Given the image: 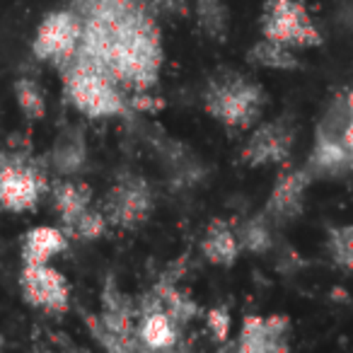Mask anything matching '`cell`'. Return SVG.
I'll return each mask as SVG.
<instances>
[{"instance_id": "16", "label": "cell", "mask_w": 353, "mask_h": 353, "mask_svg": "<svg viewBox=\"0 0 353 353\" xmlns=\"http://www.w3.org/2000/svg\"><path fill=\"white\" fill-rule=\"evenodd\" d=\"M240 240L237 235L225 225L223 221H216L208 228L206 237L201 242V252L211 264H221V266H230L232 261L240 254Z\"/></svg>"}, {"instance_id": "19", "label": "cell", "mask_w": 353, "mask_h": 353, "mask_svg": "<svg viewBox=\"0 0 353 353\" xmlns=\"http://www.w3.org/2000/svg\"><path fill=\"white\" fill-rule=\"evenodd\" d=\"M237 240L240 247L252 254H266L274 245V237H271V228H269V216H256L252 221H247L242 225V230L237 232Z\"/></svg>"}, {"instance_id": "17", "label": "cell", "mask_w": 353, "mask_h": 353, "mask_svg": "<svg viewBox=\"0 0 353 353\" xmlns=\"http://www.w3.org/2000/svg\"><path fill=\"white\" fill-rule=\"evenodd\" d=\"M247 59H250L254 65L271 68V70H295L298 68V56L293 54V49L285 44H279V41L266 39V37L252 46Z\"/></svg>"}, {"instance_id": "23", "label": "cell", "mask_w": 353, "mask_h": 353, "mask_svg": "<svg viewBox=\"0 0 353 353\" xmlns=\"http://www.w3.org/2000/svg\"><path fill=\"white\" fill-rule=\"evenodd\" d=\"M208 327H211L213 336L216 339H228V334H230V314L225 312V310H211L208 312Z\"/></svg>"}, {"instance_id": "5", "label": "cell", "mask_w": 353, "mask_h": 353, "mask_svg": "<svg viewBox=\"0 0 353 353\" xmlns=\"http://www.w3.org/2000/svg\"><path fill=\"white\" fill-rule=\"evenodd\" d=\"M83 39V20L73 10L51 12L34 37V54L41 61H70Z\"/></svg>"}, {"instance_id": "6", "label": "cell", "mask_w": 353, "mask_h": 353, "mask_svg": "<svg viewBox=\"0 0 353 353\" xmlns=\"http://www.w3.org/2000/svg\"><path fill=\"white\" fill-rule=\"evenodd\" d=\"M152 208V192L143 176L128 174L119 179L107 194L104 216L119 228H133L148 218Z\"/></svg>"}, {"instance_id": "13", "label": "cell", "mask_w": 353, "mask_h": 353, "mask_svg": "<svg viewBox=\"0 0 353 353\" xmlns=\"http://www.w3.org/2000/svg\"><path fill=\"white\" fill-rule=\"evenodd\" d=\"M54 167L61 176H75L85 167L88 160V145H85V136L80 128H65L54 143V152H51Z\"/></svg>"}, {"instance_id": "8", "label": "cell", "mask_w": 353, "mask_h": 353, "mask_svg": "<svg viewBox=\"0 0 353 353\" xmlns=\"http://www.w3.org/2000/svg\"><path fill=\"white\" fill-rule=\"evenodd\" d=\"M295 128L288 119H274V121L261 123L247 141L242 150V160L252 167L261 165H279L285 162L293 152Z\"/></svg>"}, {"instance_id": "3", "label": "cell", "mask_w": 353, "mask_h": 353, "mask_svg": "<svg viewBox=\"0 0 353 353\" xmlns=\"http://www.w3.org/2000/svg\"><path fill=\"white\" fill-rule=\"evenodd\" d=\"M261 34L290 49H307L322 41L303 0H266L261 12Z\"/></svg>"}, {"instance_id": "24", "label": "cell", "mask_w": 353, "mask_h": 353, "mask_svg": "<svg viewBox=\"0 0 353 353\" xmlns=\"http://www.w3.org/2000/svg\"><path fill=\"white\" fill-rule=\"evenodd\" d=\"M346 104H348V121H346V128H343V143H346L348 152H351V160H353V90L346 94Z\"/></svg>"}, {"instance_id": "1", "label": "cell", "mask_w": 353, "mask_h": 353, "mask_svg": "<svg viewBox=\"0 0 353 353\" xmlns=\"http://www.w3.org/2000/svg\"><path fill=\"white\" fill-rule=\"evenodd\" d=\"M208 114L230 128H250L261 117L266 92L259 83L245 78L235 70H223L213 75L203 92Z\"/></svg>"}, {"instance_id": "20", "label": "cell", "mask_w": 353, "mask_h": 353, "mask_svg": "<svg viewBox=\"0 0 353 353\" xmlns=\"http://www.w3.org/2000/svg\"><path fill=\"white\" fill-rule=\"evenodd\" d=\"M15 97L17 104H20L22 114L27 119H41L46 114V97H44V90L37 85V80L30 78H22L15 83Z\"/></svg>"}, {"instance_id": "10", "label": "cell", "mask_w": 353, "mask_h": 353, "mask_svg": "<svg viewBox=\"0 0 353 353\" xmlns=\"http://www.w3.org/2000/svg\"><path fill=\"white\" fill-rule=\"evenodd\" d=\"M310 182H312V172L307 167L281 174L276 179L274 189H271L269 201H266V216H269V221L285 223L298 216L303 211L305 192H307Z\"/></svg>"}, {"instance_id": "15", "label": "cell", "mask_w": 353, "mask_h": 353, "mask_svg": "<svg viewBox=\"0 0 353 353\" xmlns=\"http://www.w3.org/2000/svg\"><path fill=\"white\" fill-rule=\"evenodd\" d=\"M90 199H92V194H90L88 184L78 182L73 176H63L54 187V208L65 225H70L80 213L88 211Z\"/></svg>"}, {"instance_id": "18", "label": "cell", "mask_w": 353, "mask_h": 353, "mask_svg": "<svg viewBox=\"0 0 353 353\" xmlns=\"http://www.w3.org/2000/svg\"><path fill=\"white\" fill-rule=\"evenodd\" d=\"M196 22L208 37L213 39H223L228 32V22H230V12H228L223 0H196Z\"/></svg>"}, {"instance_id": "2", "label": "cell", "mask_w": 353, "mask_h": 353, "mask_svg": "<svg viewBox=\"0 0 353 353\" xmlns=\"http://www.w3.org/2000/svg\"><path fill=\"white\" fill-rule=\"evenodd\" d=\"M65 97L90 119H109L123 112V97L117 80L88 65H68Z\"/></svg>"}, {"instance_id": "4", "label": "cell", "mask_w": 353, "mask_h": 353, "mask_svg": "<svg viewBox=\"0 0 353 353\" xmlns=\"http://www.w3.org/2000/svg\"><path fill=\"white\" fill-rule=\"evenodd\" d=\"M44 194V176L20 155H0V206L8 211H30Z\"/></svg>"}, {"instance_id": "7", "label": "cell", "mask_w": 353, "mask_h": 353, "mask_svg": "<svg viewBox=\"0 0 353 353\" xmlns=\"http://www.w3.org/2000/svg\"><path fill=\"white\" fill-rule=\"evenodd\" d=\"M20 290L32 307L46 312H63L68 307V281L49 264H25L20 274Z\"/></svg>"}, {"instance_id": "9", "label": "cell", "mask_w": 353, "mask_h": 353, "mask_svg": "<svg viewBox=\"0 0 353 353\" xmlns=\"http://www.w3.org/2000/svg\"><path fill=\"white\" fill-rule=\"evenodd\" d=\"M290 322L281 314L274 317H247L242 322V332L237 336V348L245 353H276L288 351Z\"/></svg>"}, {"instance_id": "22", "label": "cell", "mask_w": 353, "mask_h": 353, "mask_svg": "<svg viewBox=\"0 0 353 353\" xmlns=\"http://www.w3.org/2000/svg\"><path fill=\"white\" fill-rule=\"evenodd\" d=\"M68 228L80 240H94V237H99L107 230V216H104V211H92V208H88V211L80 213Z\"/></svg>"}, {"instance_id": "21", "label": "cell", "mask_w": 353, "mask_h": 353, "mask_svg": "<svg viewBox=\"0 0 353 353\" xmlns=\"http://www.w3.org/2000/svg\"><path fill=\"white\" fill-rule=\"evenodd\" d=\"M327 250L339 266L353 271V225H339L329 230Z\"/></svg>"}, {"instance_id": "12", "label": "cell", "mask_w": 353, "mask_h": 353, "mask_svg": "<svg viewBox=\"0 0 353 353\" xmlns=\"http://www.w3.org/2000/svg\"><path fill=\"white\" fill-rule=\"evenodd\" d=\"M141 348L150 351H170L176 346L179 339V322L162 307L157 310H141V322L136 327Z\"/></svg>"}, {"instance_id": "14", "label": "cell", "mask_w": 353, "mask_h": 353, "mask_svg": "<svg viewBox=\"0 0 353 353\" xmlns=\"http://www.w3.org/2000/svg\"><path fill=\"white\" fill-rule=\"evenodd\" d=\"M65 250V237L61 230L49 225L32 228L22 242V259L25 264H49L56 254Z\"/></svg>"}, {"instance_id": "11", "label": "cell", "mask_w": 353, "mask_h": 353, "mask_svg": "<svg viewBox=\"0 0 353 353\" xmlns=\"http://www.w3.org/2000/svg\"><path fill=\"white\" fill-rule=\"evenodd\" d=\"M353 167L351 152L343 143V133L332 131V128L319 123L317 136H314V148L310 155L307 170L314 174H343Z\"/></svg>"}]
</instances>
